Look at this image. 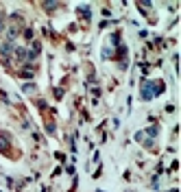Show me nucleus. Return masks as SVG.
Listing matches in <instances>:
<instances>
[{
    "mask_svg": "<svg viewBox=\"0 0 181 192\" xmlns=\"http://www.w3.org/2000/svg\"><path fill=\"white\" fill-rule=\"evenodd\" d=\"M159 90H162V87H153V85H151V81L142 85V94H144V98H153V94H155V92H159Z\"/></svg>",
    "mask_w": 181,
    "mask_h": 192,
    "instance_id": "nucleus-1",
    "label": "nucleus"
}]
</instances>
